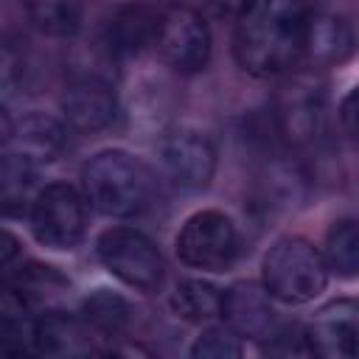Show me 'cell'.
<instances>
[{
  "mask_svg": "<svg viewBox=\"0 0 359 359\" xmlns=\"http://www.w3.org/2000/svg\"><path fill=\"white\" fill-rule=\"evenodd\" d=\"M62 112L67 123L79 132H98L107 129L118 115V101L112 84L107 79L76 76L73 84L62 95Z\"/></svg>",
  "mask_w": 359,
  "mask_h": 359,
  "instance_id": "cell-12",
  "label": "cell"
},
{
  "mask_svg": "<svg viewBox=\"0 0 359 359\" xmlns=\"http://www.w3.org/2000/svg\"><path fill=\"white\" fill-rule=\"evenodd\" d=\"M36 165L11 151L0 157V216H20L34 202Z\"/></svg>",
  "mask_w": 359,
  "mask_h": 359,
  "instance_id": "cell-18",
  "label": "cell"
},
{
  "mask_svg": "<svg viewBox=\"0 0 359 359\" xmlns=\"http://www.w3.org/2000/svg\"><path fill=\"white\" fill-rule=\"evenodd\" d=\"M160 165L180 191H199L216 168L213 143L196 129H174L160 140Z\"/></svg>",
  "mask_w": 359,
  "mask_h": 359,
  "instance_id": "cell-9",
  "label": "cell"
},
{
  "mask_svg": "<svg viewBox=\"0 0 359 359\" xmlns=\"http://www.w3.org/2000/svg\"><path fill=\"white\" fill-rule=\"evenodd\" d=\"M84 199L118 219H132L146 213L157 199V180L151 168L121 149H107L90 157L81 168Z\"/></svg>",
  "mask_w": 359,
  "mask_h": 359,
  "instance_id": "cell-2",
  "label": "cell"
},
{
  "mask_svg": "<svg viewBox=\"0 0 359 359\" xmlns=\"http://www.w3.org/2000/svg\"><path fill=\"white\" fill-rule=\"evenodd\" d=\"M81 317L101 334V337H112V334H121L132 317V309L129 303L115 294V292H107V289H98L95 294H90L84 300V309H81Z\"/></svg>",
  "mask_w": 359,
  "mask_h": 359,
  "instance_id": "cell-23",
  "label": "cell"
},
{
  "mask_svg": "<svg viewBox=\"0 0 359 359\" xmlns=\"http://www.w3.org/2000/svg\"><path fill=\"white\" fill-rule=\"evenodd\" d=\"M11 140L17 143V154L28 157L36 165V163H53L65 151L67 132L56 118L45 112H31L11 132Z\"/></svg>",
  "mask_w": 359,
  "mask_h": 359,
  "instance_id": "cell-17",
  "label": "cell"
},
{
  "mask_svg": "<svg viewBox=\"0 0 359 359\" xmlns=\"http://www.w3.org/2000/svg\"><path fill=\"white\" fill-rule=\"evenodd\" d=\"M17 255H20V241L8 230H0V272L8 269Z\"/></svg>",
  "mask_w": 359,
  "mask_h": 359,
  "instance_id": "cell-26",
  "label": "cell"
},
{
  "mask_svg": "<svg viewBox=\"0 0 359 359\" xmlns=\"http://www.w3.org/2000/svg\"><path fill=\"white\" fill-rule=\"evenodd\" d=\"M191 353L196 359H233V356H241V342H238V334L230 328H208L194 342Z\"/></svg>",
  "mask_w": 359,
  "mask_h": 359,
  "instance_id": "cell-24",
  "label": "cell"
},
{
  "mask_svg": "<svg viewBox=\"0 0 359 359\" xmlns=\"http://www.w3.org/2000/svg\"><path fill=\"white\" fill-rule=\"evenodd\" d=\"M325 266L353 278L359 269V230L353 219H339L325 236Z\"/></svg>",
  "mask_w": 359,
  "mask_h": 359,
  "instance_id": "cell-22",
  "label": "cell"
},
{
  "mask_svg": "<svg viewBox=\"0 0 359 359\" xmlns=\"http://www.w3.org/2000/svg\"><path fill=\"white\" fill-rule=\"evenodd\" d=\"M14 286L25 294V300L31 303L34 311H39V309H42V311L59 309L62 300H65L67 292H70V283H67L53 266H42V264H28V266L20 272V278H17Z\"/></svg>",
  "mask_w": 359,
  "mask_h": 359,
  "instance_id": "cell-20",
  "label": "cell"
},
{
  "mask_svg": "<svg viewBox=\"0 0 359 359\" xmlns=\"http://www.w3.org/2000/svg\"><path fill=\"white\" fill-rule=\"evenodd\" d=\"M101 334L76 314H67L62 309L45 311L42 317H36V328H34V351L45 353V356H56V359H73V356H90V353H101L104 348L98 345Z\"/></svg>",
  "mask_w": 359,
  "mask_h": 359,
  "instance_id": "cell-11",
  "label": "cell"
},
{
  "mask_svg": "<svg viewBox=\"0 0 359 359\" xmlns=\"http://www.w3.org/2000/svg\"><path fill=\"white\" fill-rule=\"evenodd\" d=\"M101 264L126 286L137 292H157L165 275L160 250L135 227H109L98 236Z\"/></svg>",
  "mask_w": 359,
  "mask_h": 359,
  "instance_id": "cell-5",
  "label": "cell"
},
{
  "mask_svg": "<svg viewBox=\"0 0 359 359\" xmlns=\"http://www.w3.org/2000/svg\"><path fill=\"white\" fill-rule=\"evenodd\" d=\"M306 22V0H244L233 31L236 62L261 79L292 70L303 53Z\"/></svg>",
  "mask_w": 359,
  "mask_h": 359,
  "instance_id": "cell-1",
  "label": "cell"
},
{
  "mask_svg": "<svg viewBox=\"0 0 359 359\" xmlns=\"http://www.w3.org/2000/svg\"><path fill=\"white\" fill-rule=\"evenodd\" d=\"M328 286V266L323 252L306 238H278L264 255V289L269 297L297 306L314 300Z\"/></svg>",
  "mask_w": 359,
  "mask_h": 359,
  "instance_id": "cell-3",
  "label": "cell"
},
{
  "mask_svg": "<svg viewBox=\"0 0 359 359\" xmlns=\"http://www.w3.org/2000/svg\"><path fill=\"white\" fill-rule=\"evenodd\" d=\"M325 90L314 70H300L286 79L275 95V123L289 146H309L323 132Z\"/></svg>",
  "mask_w": 359,
  "mask_h": 359,
  "instance_id": "cell-7",
  "label": "cell"
},
{
  "mask_svg": "<svg viewBox=\"0 0 359 359\" xmlns=\"http://www.w3.org/2000/svg\"><path fill=\"white\" fill-rule=\"evenodd\" d=\"M157 22L160 11L146 6V3H126L118 6L107 22L104 34V48L112 59L121 56H137L149 45H154L157 36Z\"/></svg>",
  "mask_w": 359,
  "mask_h": 359,
  "instance_id": "cell-14",
  "label": "cell"
},
{
  "mask_svg": "<svg viewBox=\"0 0 359 359\" xmlns=\"http://www.w3.org/2000/svg\"><path fill=\"white\" fill-rule=\"evenodd\" d=\"M238 252H241L238 227L222 210L194 213L177 236V255L191 269L224 272L227 266H233Z\"/></svg>",
  "mask_w": 359,
  "mask_h": 359,
  "instance_id": "cell-4",
  "label": "cell"
},
{
  "mask_svg": "<svg viewBox=\"0 0 359 359\" xmlns=\"http://www.w3.org/2000/svg\"><path fill=\"white\" fill-rule=\"evenodd\" d=\"M351 53H353V28H351V22L339 14H331V11H309L300 59H306L314 70V67L339 65Z\"/></svg>",
  "mask_w": 359,
  "mask_h": 359,
  "instance_id": "cell-15",
  "label": "cell"
},
{
  "mask_svg": "<svg viewBox=\"0 0 359 359\" xmlns=\"http://www.w3.org/2000/svg\"><path fill=\"white\" fill-rule=\"evenodd\" d=\"M11 132H14V123H11V115L6 112V107L0 104V146L11 140Z\"/></svg>",
  "mask_w": 359,
  "mask_h": 359,
  "instance_id": "cell-28",
  "label": "cell"
},
{
  "mask_svg": "<svg viewBox=\"0 0 359 359\" xmlns=\"http://www.w3.org/2000/svg\"><path fill=\"white\" fill-rule=\"evenodd\" d=\"M219 314L227 320V328L238 337L266 339L275 331V309L269 303V292L252 280L233 283L227 292H222Z\"/></svg>",
  "mask_w": 359,
  "mask_h": 359,
  "instance_id": "cell-13",
  "label": "cell"
},
{
  "mask_svg": "<svg viewBox=\"0 0 359 359\" xmlns=\"http://www.w3.org/2000/svg\"><path fill=\"white\" fill-rule=\"evenodd\" d=\"M171 309L188 323H208L222 311V292L205 280H182L171 292Z\"/></svg>",
  "mask_w": 359,
  "mask_h": 359,
  "instance_id": "cell-21",
  "label": "cell"
},
{
  "mask_svg": "<svg viewBox=\"0 0 359 359\" xmlns=\"http://www.w3.org/2000/svg\"><path fill=\"white\" fill-rule=\"evenodd\" d=\"M31 230L50 250H73L87 230V199L67 182L42 188L31 202Z\"/></svg>",
  "mask_w": 359,
  "mask_h": 359,
  "instance_id": "cell-6",
  "label": "cell"
},
{
  "mask_svg": "<svg viewBox=\"0 0 359 359\" xmlns=\"http://www.w3.org/2000/svg\"><path fill=\"white\" fill-rule=\"evenodd\" d=\"M154 48L174 73H199L210 59V31L205 17L191 6L160 11Z\"/></svg>",
  "mask_w": 359,
  "mask_h": 359,
  "instance_id": "cell-8",
  "label": "cell"
},
{
  "mask_svg": "<svg viewBox=\"0 0 359 359\" xmlns=\"http://www.w3.org/2000/svg\"><path fill=\"white\" fill-rule=\"evenodd\" d=\"M36 311L14 283H0V353L20 356L34 348Z\"/></svg>",
  "mask_w": 359,
  "mask_h": 359,
  "instance_id": "cell-16",
  "label": "cell"
},
{
  "mask_svg": "<svg viewBox=\"0 0 359 359\" xmlns=\"http://www.w3.org/2000/svg\"><path fill=\"white\" fill-rule=\"evenodd\" d=\"M309 353L317 356H337L351 359L356 356V337H359V309L353 300L342 297L323 306L303 331Z\"/></svg>",
  "mask_w": 359,
  "mask_h": 359,
  "instance_id": "cell-10",
  "label": "cell"
},
{
  "mask_svg": "<svg viewBox=\"0 0 359 359\" xmlns=\"http://www.w3.org/2000/svg\"><path fill=\"white\" fill-rule=\"evenodd\" d=\"M31 25L45 36H73L81 28V0H25Z\"/></svg>",
  "mask_w": 359,
  "mask_h": 359,
  "instance_id": "cell-19",
  "label": "cell"
},
{
  "mask_svg": "<svg viewBox=\"0 0 359 359\" xmlns=\"http://www.w3.org/2000/svg\"><path fill=\"white\" fill-rule=\"evenodd\" d=\"M266 353H278V356H300V353H309V345H306V337L297 325H283V328H275L269 334V345H266Z\"/></svg>",
  "mask_w": 359,
  "mask_h": 359,
  "instance_id": "cell-25",
  "label": "cell"
},
{
  "mask_svg": "<svg viewBox=\"0 0 359 359\" xmlns=\"http://www.w3.org/2000/svg\"><path fill=\"white\" fill-rule=\"evenodd\" d=\"M353 101H356V93L351 90L345 98H342V107H339V121H342V129L345 135L353 140L356 137V112H353Z\"/></svg>",
  "mask_w": 359,
  "mask_h": 359,
  "instance_id": "cell-27",
  "label": "cell"
}]
</instances>
